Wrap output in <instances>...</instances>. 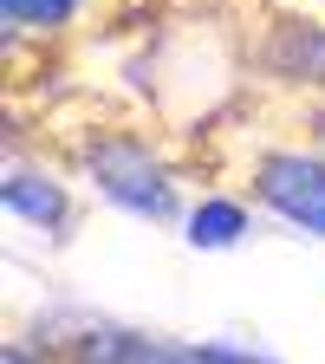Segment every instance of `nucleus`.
I'll return each mask as SVG.
<instances>
[{"label": "nucleus", "instance_id": "1", "mask_svg": "<svg viewBox=\"0 0 325 364\" xmlns=\"http://www.w3.org/2000/svg\"><path fill=\"white\" fill-rule=\"evenodd\" d=\"M78 163H85V182H91L111 208H124V215H137V221H176L182 189H176V169L156 156L150 136H137V130H105V136H91V144L78 150Z\"/></svg>", "mask_w": 325, "mask_h": 364}, {"label": "nucleus", "instance_id": "2", "mask_svg": "<svg viewBox=\"0 0 325 364\" xmlns=\"http://www.w3.org/2000/svg\"><path fill=\"white\" fill-rule=\"evenodd\" d=\"M254 202L273 208L287 228H299V235H319L325 241V156L306 150V144H287V150H260L254 169Z\"/></svg>", "mask_w": 325, "mask_h": 364}, {"label": "nucleus", "instance_id": "3", "mask_svg": "<svg viewBox=\"0 0 325 364\" xmlns=\"http://www.w3.org/2000/svg\"><path fill=\"white\" fill-rule=\"evenodd\" d=\"M65 364H221L208 345H176L156 332H130V326H85L78 338L59 345Z\"/></svg>", "mask_w": 325, "mask_h": 364}, {"label": "nucleus", "instance_id": "4", "mask_svg": "<svg viewBox=\"0 0 325 364\" xmlns=\"http://www.w3.org/2000/svg\"><path fill=\"white\" fill-rule=\"evenodd\" d=\"M260 65L287 85H306V91H325V20L319 14H287L273 20L267 39H260Z\"/></svg>", "mask_w": 325, "mask_h": 364}, {"label": "nucleus", "instance_id": "5", "mask_svg": "<svg viewBox=\"0 0 325 364\" xmlns=\"http://www.w3.org/2000/svg\"><path fill=\"white\" fill-rule=\"evenodd\" d=\"M0 202H7L14 221L39 228V235H65L72 228V196H65V182L53 169H39V163H7V182H0Z\"/></svg>", "mask_w": 325, "mask_h": 364}, {"label": "nucleus", "instance_id": "6", "mask_svg": "<svg viewBox=\"0 0 325 364\" xmlns=\"http://www.w3.org/2000/svg\"><path fill=\"white\" fill-rule=\"evenodd\" d=\"M247 235V202H235V196H202L189 215H182V241L189 247H235Z\"/></svg>", "mask_w": 325, "mask_h": 364}, {"label": "nucleus", "instance_id": "7", "mask_svg": "<svg viewBox=\"0 0 325 364\" xmlns=\"http://www.w3.org/2000/svg\"><path fill=\"white\" fill-rule=\"evenodd\" d=\"M85 0H0V20L7 33H59Z\"/></svg>", "mask_w": 325, "mask_h": 364}, {"label": "nucleus", "instance_id": "8", "mask_svg": "<svg viewBox=\"0 0 325 364\" xmlns=\"http://www.w3.org/2000/svg\"><path fill=\"white\" fill-rule=\"evenodd\" d=\"M0 364H65V358H59V351H33V345H20V338H14L7 351H0Z\"/></svg>", "mask_w": 325, "mask_h": 364}]
</instances>
